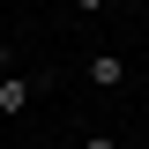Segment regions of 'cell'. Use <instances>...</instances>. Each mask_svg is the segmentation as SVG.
<instances>
[{
	"label": "cell",
	"instance_id": "cell-1",
	"mask_svg": "<svg viewBox=\"0 0 149 149\" xmlns=\"http://www.w3.org/2000/svg\"><path fill=\"white\" fill-rule=\"evenodd\" d=\"M37 104V74H0V112H30Z\"/></svg>",
	"mask_w": 149,
	"mask_h": 149
},
{
	"label": "cell",
	"instance_id": "cell-2",
	"mask_svg": "<svg viewBox=\"0 0 149 149\" xmlns=\"http://www.w3.org/2000/svg\"><path fill=\"white\" fill-rule=\"evenodd\" d=\"M82 74H90V90H119V82H127V60H119V52H90Z\"/></svg>",
	"mask_w": 149,
	"mask_h": 149
},
{
	"label": "cell",
	"instance_id": "cell-3",
	"mask_svg": "<svg viewBox=\"0 0 149 149\" xmlns=\"http://www.w3.org/2000/svg\"><path fill=\"white\" fill-rule=\"evenodd\" d=\"M82 149H119V142H112V134H82Z\"/></svg>",
	"mask_w": 149,
	"mask_h": 149
},
{
	"label": "cell",
	"instance_id": "cell-4",
	"mask_svg": "<svg viewBox=\"0 0 149 149\" xmlns=\"http://www.w3.org/2000/svg\"><path fill=\"white\" fill-rule=\"evenodd\" d=\"M74 15H104V0H74Z\"/></svg>",
	"mask_w": 149,
	"mask_h": 149
},
{
	"label": "cell",
	"instance_id": "cell-5",
	"mask_svg": "<svg viewBox=\"0 0 149 149\" xmlns=\"http://www.w3.org/2000/svg\"><path fill=\"white\" fill-rule=\"evenodd\" d=\"M0 74H8V45H0Z\"/></svg>",
	"mask_w": 149,
	"mask_h": 149
},
{
	"label": "cell",
	"instance_id": "cell-6",
	"mask_svg": "<svg viewBox=\"0 0 149 149\" xmlns=\"http://www.w3.org/2000/svg\"><path fill=\"white\" fill-rule=\"evenodd\" d=\"M142 74H149V52H142Z\"/></svg>",
	"mask_w": 149,
	"mask_h": 149
}]
</instances>
